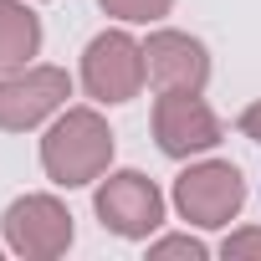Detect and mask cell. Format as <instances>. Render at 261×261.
I'll return each instance as SVG.
<instances>
[{"label": "cell", "mask_w": 261, "mask_h": 261, "mask_svg": "<svg viewBox=\"0 0 261 261\" xmlns=\"http://www.w3.org/2000/svg\"><path fill=\"white\" fill-rule=\"evenodd\" d=\"M41 169L62 190L97 185L113 169V128L97 108H62L41 134Z\"/></svg>", "instance_id": "obj_1"}, {"label": "cell", "mask_w": 261, "mask_h": 261, "mask_svg": "<svg viewBox=\"0 0 261 261\" xmlns=\"http://www.w3.org/2000/svg\"><path fill=\"white\" fill-rule=\"evenodd\" d=\"M179 220H190L195 230H220L241 215L246 205V179L230 159H195L190 169L174 174V190H169Z\"/></svg>", "instance_id": "obj_2"}, {"label": "cell", "mask_w": 261, "mask_h": 261, "mask_svg": "<svg viewBox=\"0 0 261 261\" xmlns=\"http://www.w3.org/2000/svg\"><path fill=\"white\" fill-rule=\"evenodd\" d=\"M149 87V67H144V41H134L123 26L97 31L82 51V92L102 108L134 102Z\"/></svg>", "instance_id": "obj_3"}, {"label": "cell", "mask_w": 261, "mask_h": 261, "mask_svg": "<svg viewBox=\"0 0 261 261\" xmlns=\"http://www.w3.org/2000/svg\"><path fill=\"white\" fill-rule=\"evenodd\" d=\"M92 215L123 241H149L164 225V190L144 169H108L92 190Z\"/></svg>", "instance_id": "obj_4"}, {"label": "cell", "mask_w": 261, "mask_h": 261, "mask_svg": "<svg viewBox=\"0 0 261 261\" xmlns=\"http://www.w3.org/2000/svg\"><path fill=\"white\" fill-rule=\"evenodd\" d=\"M67 97H72L67 67L31 62L21 72H6L0 77V134H31L67 108Z\"/></svg>", "instance_id": "obj_5"}, {"label": "cell", "mask_w": 261, "mask_h": 261, "mask_svg": "<svg viewBox=\"0 0 261 261\" xmlns=\"http://www.w3.org/2000/svg\"><path fill=\"white\" fill-rule=\"evenodd\" d=\"M0 236H6L11 256L57 261V256H67L77 230H72V210L57 195H21V200L6 205V215H0Z\"/></svg>", "instance_id": "obj_6"}, {"label": "cell", "mask_w": 261, "mask_h": 261, "mask_svg": "<svg viewBox=\"0 0 261 261\" xmlns=\"http://www.w3.org/2000/svg\"><path fill=\"white\" fill-rule=\"evenodd\" d=\"M225 139L215 108L200 92H159L154 97V144L169 159H200Z\"/></svg>", "instance_id": "obj_7"}, {"label": "cell", "mask_w": 261, "mask_h": 261, "mask_svg": "<svg viewBox=\"0 0 261 261\" xmlns=\"http://www.w3.org/2000/svg\"><path fill=\"white\" fill-rule=\"evenodd\" d=\"M144 67H149V87L154 92H205L210 82V51L200 36L159 26L144 41Z\"/></svg>", "instance_id": "obj_8"}, {"label": "cell", "mask_w": 261, "mask_h": 261, "mask_svg": "<svg viewBox=\"0 0 261 261\" xmlns=\"http://www.w3.org/2000/svg\"><path fill=\"white\" fill-rule=\"evenodd\" d=\"M36 51H41V16L26 0H0V77L31 67Z\"/></svg>", "instance_id": "obj_9"}, {"label": "cell", "mask_w": 261, "mask_h": 261, "mask_svg": "<svg viewBox=\"0 0 261 261\" xmlns=\"http://www.w3.org/2000/svg\"><path fill=\"white\" fill-rule=\"evenodd\" d=\"M97 6L123 26H149V21H164L174 11V0H97Z\"/></svg>", "instance_id": "obj_10"}, {"label": "cell", "mask_w": 261, "mask_h": 261, "mask_svg": "<svg viewBox=\"0 0 261 261\" xmlns=\"http://www.w3.org/2000/svg\"><path fill=\"white\" fill-rule=\"evenodd\" d=\"M149 256H190V261H205L210 251L195 236H159V241H149Z\"/></svg>", "instance_id": "obj_11"}, {"label": "cell", "mask_w": 261, "mask_h": 261, "mask_svg": "<svg viewBox=\"0 0 261 261\" xmlns=\"http://www.w3.org/2000/svg\"><path fill=\"white\" fill-rule=\"evenodd\" d=\"M220 256H225V261L261 256V225H241V230H230V236H225V246H220Z\"/></svg>", "instance_id": "obj_12"}, {"label": "cell", "mask_w": 261, "mask_h": 261, "mask_svg": "<svg viewBox=\"0 0 261 261\" xmlns=\"http://www.w3.org/2000/svg\"><path fill=\"white\" fill-rule=\"evenodd\" d=\"M236 128L251 139V144H261V102H251V108H241V118H236Z\"/></svg>", "instance_id": "obj_13"}, {"label": "cell", "mask_w": 261, "mask_h": 261, "mask_svg": "<svg viewBox=\"0 0 261 261\" xmlns=\"http://www.w3.org/2000/svg\"><path fill=\"white\" fill-rule=\"evenodd\" d=\"M0 251H6V246H0Z\"/></svg>", "instance_id": "obj_14"}]
</instances>
